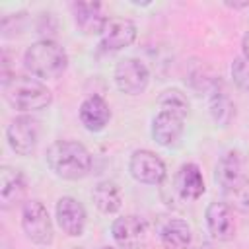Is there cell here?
<instances>
[{
	"label": "cell",
	"mask_w": 249,
	"mask_h": 249,
	"mask_svg": "<svg viewBox=\"0 0 249 249\" xmlns=\"http://www.w3.org/2000/svg\"><path fill=\"white\" fill-rule=\"evenodd\" d=\"M130 175L144 185H160L165 179V163L150 150H136L128 163Z\"/></svg>",
	"instance_id": "obj_7"
},
{
	"label": "cell",
	"mask_w": 249,
	"mask_h": 249,
	"mask_svg": "<svg viewBox=\"0 0 249 249\" xmlns=\"http://www.w3.org/2000/svg\"><path fill=\"white\" fill-rule=\"evenodd\" d=\"M175 191L185 200H196L204 193L202 171L196 163H183L175 175Z\"/></svg>",
	"instance_id": "obj_17"
},
{
	"label": "cell",
	"mask_w": 249,
	"mask_h": 249,
	"mask_svg": "<svg viewBox=\"0 0 249 249\" xmlns=\"http://www.w3.org/2000/svg\"><path fill=\"white\" fill-rule=\"evenodd\" d=\"M206 226L214 239L230 241L235 235L233 212L226 202H210L206 208Z\"/></svg>",
	"instance_id": "obj_11"
},
{
	"label": "cell",
	"mask_w": 249,
	"mask_h": 249,
	"mask_svg": "<svg viewBox=\"0 0 249 249\" xmlns=\"http://www.w3.org/2000/svg\"><path fill=\"white\" fill-rule=\"evenodd\" d=\"M47 165L66 181L84 179L91 171V156L88 148L76 140H56L47 148Z\"/></svg>",
	"instance_id": "obj_1"
},
{
	"label": "cell",
	"mask_w": 249,
	"mask_h": 249,
	"mask_svg": "<svg viewBox=\"0 0 249 249\" xmlns=\"http://www.w3.org/2000/svg\"><path fill=\"white\" fill-rule=\"evenodd\" d=\"M76 249H84V247H76Z\"/></svg>",
	"instance_id": "obj_26"
},
{
	"label": "cell",
	"mask_w": 249,
	"mask_h": 249,
	"mask_svg": "<svg viewBox=\"0 0 249 249\" xmlns=\"http://www.w3.org/2000/svg\"><path fill=\"white\" fill-rule=\"evenodd\" d=\"M111 109L101 95H89L80 105V121L89 132H99L109 124Z\"/></svg>",
	"instance_id": "obj_15"
},
{
	"label": "cell",
	"mask_w": 249,
	"mask_h": 249,
	"mask_svg": "<svg viewBox=\"0 0 249 249\" xmlns=\"http://www.w3.org/2000/svg\"><path fill=\"white\" fill-rule=\"evenodd\" d=\"M224 111H228L230 115H233V105L230 103L228 97H224V95L218 97V95H216L214 101H212V115H214V119L222 123V113H224Z\"/></svg>",
	"instance_id": "obj_22"
},
{
	"label": "cell",
	"mask_w": 249,
	"mask_h": 249,
	"mask_svg": "<svg viewBox=\"0 0 249 249\" xmlns=\"http://www.w3.org/2000/svg\"><path fill=\"white\" fill-rule=\"evenodd\" d=\"M136 39V25L126 18H111L101 33L99 47L103 51H121Z\"/></svg>",
	"instance_id": "obj_10"
},
{
	"label": "cell",
	"mask_w": 249,
	"mask_h": 249,
	"mask_svg": "<svg viewBox=\"0 0 249 249\" xmlns=\"http://www.w3.org/2000/svg\"><path fill=\"white\" fill-rule=\"evenodd\" d=\"M241 51H243V58L249 62V31L245 33V37L241 41Z\"/></svg>",
	"instance_id": "obj_24"
},
{
	"label": "cell",
	"mask_w": 249,
	"mask_h": 249,
	"mask_svg": "<svg viewBox=\"0 0 249 249\" xmlns=\"http://www.w3.org/2000/svg\"><path fill=\"white\" fill-rule=\"evenodd\" d=\"M2 91L6 101L21 113L41 111L51 105L53 93L51 89L37 78L25 74H14L2 80Z\"/></svg>",
	"instance_id": "obj_2"
},
{
	"label": "cell",
	"mask_w": 249,
	"mask_h": 249,
	"mask_svg": "<svg viewBox=\"0 0 249 249\" xmlns=\"http://www.w3.org/2000/svg\"><path fill=\"white\" fill-rule=\"evenodd\" d=\"M25 195V177L19 169L2 165L0 167V206L12 208L21 202Z\"/></svg>",
	"instance_id": "obj_13"
},
{
	"label": "cell",
	"mask_w": 249,
	"mask_h": 249,
	"mask_svg": "<svg viewBox=\"0 0 249 249\" xmlns=\"http://www.w3.org/2000/svg\"><path fill=\"white\" fill-rule=\"evenodd\" d=\"M231 76L235 80V84L239 88H249V62L241 56V58H235L233 64H231Z\"/></svg>",
	"instance_id": "obj_21"
},
{
	"label": "cell",
	"mask_w": 249,
	"mask_h": 249,
	"mask_svg": "<svg viewBox=\"0 0 249 249\" xmlns=\"http://www.w3.org/2000/svg\"><path fill=\"white\" fill-rule=\"evenodd\" d=\"M86 208L84 204L74 198V196H62L58 198L56 202V220H58V226L60 230L70 235V237H78L84 233V228H86Z\"/></svg>",
	"instance_id": "obj_9"
},
{
	"label": "cell",
	"mask_w": 249,
	"mask_h": 249,
	"mask_svg": "<svg viewBox=\"0 0 249 249\" xmlns=\"http://www.w3.org/2000/svg\"><path fill=\"white\" fill-rule=\"evenodd\" d=\"M91 198L103 214H115L123 202L121 191L113 181H99L91 191Z\"/></svg>",
	"instance_id": "obj_19"
},
{
	"label": "cell",
	"mask_w": 249,
	"mask_h": 249,
	"mask_svg": "<svg viewBox=\"0 0 249 249\" xmlns=\"http://www.w3.org/2000/svg\"><path fill=\"white\" fill-rule=\"evenodd\" d=\"M158 105H160V111H169L183 119L189 115V99L181 89H175V88L165 89L158 97Z\"/></svg>",
	"instance_id": "obj_20"
},
{
	"label": "cell",
	"mask_w": 249,
	"mask_h": 249,
	"mask_svg": "<svg viewBox=\"0 0 249 249\" xmlns=\"http://www.w3.org/2000/svg\"><path fill=\"white\" fill-rule=\"evenodd\" d=\"M21 228L27 239L37 245H49L53 241V222L41 200H27L21 208Z\"/></svg>",
	"instance_id": "obj_4"
},
{
	"label": "cell",
	"mask_w": 249,
	"mask_h": 249,
	"mask_svg": "<svg viewBox=\"0 0 249 249\" xmlns=\"http://www.w3.org/2000/svg\"><path fill=\"white\" fill-rule=\"evenodd\" d=\"M111 233L123 249H142L148 237V224L144 218L128 214L113 222Z\"/></svg>",
	"instance_id": "obj_8"
},
{
	"label": "cell",
	"mask_w": 249,
	"mask_h": 249,
	"mask_svg": "<svg viewBox=\"0 0 249 249\" xmlns=\"http://www.w3.org/2000/svg\"><path fill=\"white\" fill-rule=\"evenodd\" d=\"M74 10V19L76 25L80 27L82 33L86 35H101L109 18L101 14V4L99 2H76L72 4Z\"/></svg>",
	"instance_id": "obj_14"
},
{
	"label": "cell",
	"mask_w": 249,
	"mask_h": 249,
	"mask_svg": "<svg viewBox=\"0 0 249 249\" xmlns=\"http://www.w3.org/2000/svg\"><path fill=\"white\" fill-rule=\"evenodd\" d=\"M23 64L35 78L56 80L64 74L68 66V54L56 41L41 39L25 49Z\"/></svg>",
	"instance_id": "obj_3"
},
{
	"label": "cell",
	"mask_w": 249,
	"mask_h": 249,
	"mask_svg": "<svg viewBox=\"0 0 249 249\" xmlns=\"http://www.w3.org/2000/svg\"><path fill=\"white\" fill-rule=\"evenodd\" d=\"M6 138H8L10 148L16 154L29 156L35 152L37 142H39V124L35 119L27 117V115H19L8 124Z\"/></svg>",
	"instance_id": "obj_6"
},
{
	"label": "cell",
	"mask_w": 249,
	"mask_h": 249,
	"mask_svg": "<svg viewBox=\"0 0 249 249\" xmlns=\"http://www.w3.org/2000/svg\"><path fill=\"white\" fill-rule=\"evenodd\" d=\"M183 123H185L183 117H179L175 113H169V111H160L152 121L154 140L160 146H165V148L175 146L183 136V130H185Z\"/></svg>",
	"instance_id": "obj_12"
},
{
	"label": "cell",
	"mask_w": 249,
	"mask_h": 249,
	"mask_svg": "<svg viewBox=\"0 0 249 249\" xmlns=\"http://www.w3.org/2000/svg\"><path fill=\"white\" fill-rule=\"evenodd\" d=\"M231 196L235 198V204L241 208H249V179L235 191H231Z\"/></svg>",
	"instance_id": "obj_23"
},
{
	"label": "cell",
	"mask_w": 249,
	"mask_h": 249,
	"mask_svg": "<svg viewBox=\"0 0 249 249\" xmlns=\"http://www.w3.org/2000/svg\"><path fill=\"white\" fill-rule=\"evenodd\" d=\"M216 181L230 193L239 189L247 181V177L243 175V163L237 152H228L220 158L216 165Z\"/></svg>",
	"instance_id": "obj_16"
},
{
	"label": "cell",
	"mask_w": 249,
	"mask_h": 249,
	"mask_svg": "<svg viewBox=\"0 0 249 249\" xmlns=\"http://www.w3.org/2000/svg\"><path fill=\"white\" fill-rule=\"evenodd\" d=\"M115 84L119 91L126 95H140L150 82V72L146 64L138 58H123L115 66Z\"/></svg>",
	"instance_id": "obj_5"
},
{
	"label": "cell",
	"mask_w": 249,
	"mask_h": 249,
	"mask_svg": "<svg viewBox=\"0 0 249 249\" xmlns=\"http://www.w3.org/2000/svg\"><path fill=\"white\" fill-rule=\"evenodd\" d=\"M191 237V226L181 218L167 220L160 231V241L163 249H189Z\"/></svg>",
	"instance_id": "obj_18"
},
{
	"label": "cell",
	"mask_w": 249,
	"mask_h": 249,
	"mask_svg": "<svg viewBox=\"0 0 249 249\" xmlns=\"http://www.w3.org/2000/svg\"><path fill=\"white\" fill-rule=\"evenodd\" d=\"M105 249H115V247H105Z\"/></svg>",
	"instance_id": "obj_25"
}]
</instances>
